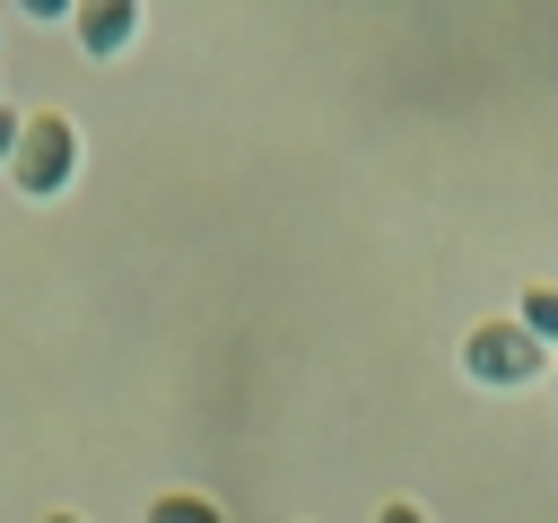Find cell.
I'll list each match as a JSON object with an SVG mask.
<instances>
[{
	"label": "cell",
	"mask_w": 558,
	"mask_h": 523,
	"mask_svg": "<svg viewBox=\"0 0 558 523\" xmlns=\"http://www.w3.org/2000/svg\"><path fill=\"white\" fill-rule=\"evenodd\" d=\"M44 523H78V514H44Z\"/></svg>",
	"instance_id": "8"
},
{
	"label": "cell",
	"mask_w": 558,
	"mask_h": 523,
	"mask_svg": "<svg viewBox=\"0 0 558 523\" xmlns=\"http://www.w3.org/2000/svg\"><path fill=\"white\" fill-rule=\"evenodd\" d=\"M9 174H17V192H26V200L70 192V174H78V122H70V113H26Z\"/></svg>",
	"instance_id": "1"
},
{
	"label": "cell",
	"mask_w": 558,
	"mask_h": 523,
	"mask_svg": "<svg viewBox=\"0 0 558 523\" xmlns=\"http://www.w3.org/2000/svg\"><path fill=\"white\" fill-rule=\"evenodd\" d=\"M17 131H26V113H17V105H0V166L17 157Z\"/></svg>",
	"instance_id": "6"
},
{
	"label": "cell",
	"mask_w": 558,
	"mask_h": 523,
	"mask_svg": "<svg viewBox=\"0 0 558 523\" xmlns=\"http://www.w3.org/2000/svg\"><path fill=\"white\" fill-rule=\"evenodd\" d=\"M462 366H471L480 384H506V392H514V384L549 375V349H541L523 323H506V314H497V323H471V340H462Z\"/></svg>",
	"instance_id": "2"
},
{
	"label": "cell",
	"mask_w": 558,
	"mask_h": 523,
	"mask_svg": "<svg viewBox=\"0 0 558 523\" xmlns=\"http://www.w3.org/2000/svg\"><path fill=\"white\" fill-rule=\"evenodd\" d=\"M549 375H558V357H549Z\"/></svg>",
	"instance_id": "9"
},
{
	"label": "cell",
	"mask_w": 558,
	"mask_h": 523,
	"mask_svg": "<svg viewBox=\"0 0 558 523\" xmlns=\"http://www.w3.org/2000/svg\"><path fill=\"white\" fill-rule=\"evenodd\" d=\"M514 323H523V331H532V340H541V349L558 357V288H523V305H514Z\"/></svg>",
	"instance_id": "5"
},
{
	"label": "cell",
	"mask_w": 558,
	"mask_h": 523,
	"mask_svg": "<svg viewBox=\"0 0 558 523\" xmlns=\"http://www.w3.org/2000/svg\"><path fill=\"white\" fill-rule=\"evenodd\" d=\"M375 523H427V514H418V506H384Z\"/></svg>",
	"instance_id": "7"
},
{
	"label": "cell",
	"mask_w": 558,
	"mask_h": 523,
	"mask_svg": "<svg viewBox=\"0 0 558 523\" xmlns=\"http://www.w3.org/2000/svg\"><path fill=\"white\" fill-rule=\"evenodd\" d=\"M148 523H227V506L201 497V488H157L148 497Z\"/></svg>",
	"instance_id": "4"
},
{
	"label": "cell",
	"mask_w": 558,
	"mask_h": 523,
	"mask_svg": "<svg viewBox=\"0 0 558 523\" xmlns=\"http://www.w3.org/2000/svg\"><path fill=\"white\" fill-rule=\"evenodd\" d=\"M131 35H140V9H131V0H87V9H78V44H87L96 61L122 52Z\"/></svg>",
	"instance_id": "3"
}]
</instances>
